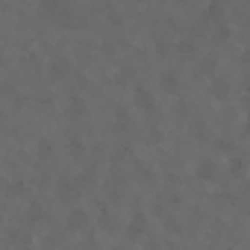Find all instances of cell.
<instances>
[{
  "instance_id": "obj_1",
  "label": "cell",
  "mask_w": 250,
  "mask_h": 250,
  "mask_svg": "<svg viewBox=\"0 0 250 250\" xmlns=\"http://www.w3.org/2000/svg\"><path fill=\"white\" fill-rule=\"evenodd\" d=\"M39 9H42V15H47L53 24H59L65 30L80 27V21L74 18V9H71L68 0H39Z\"/></svg>"
},
{
  "instance_id": "obj_2",
  "label": "cell",
  "mask_w": 250,
  "mask_h": 250,
  "mask_svg": "<svg viewBox=\"0 0 250 250\" xmlns=\"http://www.w3.org/2000/svg\"><path fill=\"white\" fill-rule=\"evenodd\" d=\"M133 106L142 109L145 115H153V112H156V97L150 94L147 85H136V88H133Z\"/></svg>"
},
{
  "instance_id": "obj_3",
  "label": "cell",
  "mask_w": 250,
  "mask_h": 250,
  "mask_svg": "<svg viewBox=\"0 0 250 250\" xmlns=\"http://www.w3.org/2000/svg\"><path fill=\"white\" fill-rule=\"evenodd\" d=\"M88 224H91V218H88V212H85V209H80V206H74V209L65 215V227H68L71 232H85V229H88Z\"/></svg>"
},
{
  "instance_id": "obj_4",
  "label": "cell",
  "mask_w": 250,
  "mask_h": 250,
  "mask_svg": "<svg viewBox=\"0 0 250 250\" xmlns=\"http://www.w3.org/2000/svg\"><path fill=\"white\" fill-rule=\"evenodd\" d=\"M145 229H147V218H145V212H133L130 221H127V238L136 241V238L145 235Z\"/></svg>"
},
{
  "instance_id": "obj_5",
  "label": "cell",
  "mask_w": 250,
  "mask_h": 250,
  "mask_svg": "<svg viewBox=\"0 0 250 250\" xmlns=\"http://www.w3.org/2000/svg\"><path fill=\"white\" fill-rule=\"evenodd\" d=\"M56 197H59L62 203H74V200L80 197V186H77V180H62V183L56 186Z\"/></svg>"
},
{
  "instance_id": "obj_6",
  "label": "cell",
  "mask_w": 250,
  "mask_h": 250,
  "mask_svg": "<svg viewBox=\"0 0 250 250\" xmlns=\"http://www.w3.org/2000/svg\"><path fill=\"white\" fill-rule=\"evenodd\" d=\"M47 74H50V80H65L71 74V62L65 56H53L50 65H47Z\"/></svg>"
},
{
  "instance_id": "obj_7",
  "label": "cell",
  "mask_w": 250,
  "mask_h": 250,
  "mask_svg": "<svg viewBox=\"0 0 250 250\" xmlns=\"http://www.w3.org/2000/svg\"><path fill=\"white\" fill-rule=\"evenodd\" d=\"M194 177L203 180V183H215V180H218V165H215L212 159H203V162L194 165Z\"/></svg>"
},
{
  "instance_id": "obj_8",
  "label": "cell",
  "mask_w": 250,
  "mask_h": 250,
  "mask_svg": "<svg viewBox=\"0 0 250 250\" xmlns=\"http://www.w3.org/2000/svg\"><path fill=\"white\" fill-rule=\"evenodd\" d=\"M159 85H162L168 94H174V91L180 88V71H177V68H165V71L159 74Z\"/></svg>"
},
{
  "instance_id": "obj_9",
  "label": "cell",
  "mask_w": 250,
  "mask_h": 250,
  "mask_svg": "<svg viewBox=\"0 0 250 250\" xmlns=\"http://www.w3.org/2000/svg\"><path fill=\"white\" fill-rule=\"evenodd\" d=\"M112 121H115V127H118L121 133H127V130L133 127V115H130V109H127V106H118V109H115V115H112Z\"/></svg>"
},
{
  "instance_id": "obj_10",
  "label": "cell",
  "mask_w": 250,
  "mask_h": 250,
  "mask_svg": "<svg viewBox=\"0 0 250 250\" xmlns=\"http://www.w3.org/2000/svg\"><path fill=\"white\" fill-rule=\"evenodd\" d=\"M215 71H218V59H215L212 53H206V56L197 62V74H200V77H215Z\"/></svg>"
},
{
  "instance_id": "obj_11",
  "label": "cell",
  "mask_w": 250,
  "mask_h": 250,
  "mask_svg": "<svg viewBox=\"0 0 250 250\" xmlns=\"http://www.w3.org/2000/svg\"><path fill=\"white\" fill-rule=\"evenodd\" d=\"M83 115H85V100H83L80 94H74V97L68 100V118H71V121H80Z\"/></svg>"
},
{
  "instance_id": "obj_12",
  "label": "cell",
  "mask_w": 250,
  "mask_h": 250,
  "mask_svg": "<svg viewBox=\"0 0 250 250\" xmlns=\"http://www.w3.org/2000/svg\"><path fill=\"white\" fill-rule=\"evenodd\" d=\"M212 36H215V39H212L215 44H227V42H229V36H232V30H229V24L221 18V21L215 24V33H212Z\"/></svg>"
},
{
  "instance_id": "obj_13",
  "label": "cell",
  "mask_w": 250,
  "mask_h": 250,
  "mask_svg": "<svg viewBox=\"0 0 250 250\" xmlns=\"http://www.w3.org/2000/svg\"><path fill=\"white\" fill-rule=\"evenodd\" d=\"M224 18V6L218 3V0H209V6L203 12V21H221Z\"/></svg>"
},
{
  "instance_id": "obj_14",
  "label": "cell",
  "mask_w": 250,
  "mask_h": 250,
  "mask_svg": "<svg viewBox=\"0 0 250 250\" xmlns=\"http://www.w3.org/2000/svg\"><path fill=\"white\" fill-rule=\"evenodd\" d=\"M53 150H56V147H53L50 139H39V142H36V153H39V159H50Z\"/></svg>"
},
{
  "instance_id": "obj_15",
  "label": "cell",
  "mask_w": 250,
  "mask_h": 250,
  "mask_svg": "<svg viewBox=\"0 0 250 250\" xmlns=\"http://www.w3.org/2000/svg\"><path fill=\"white\" fill-rule=\"evenodd\" d=\"M209 91H212V97L224 100V97L229 94V83H227V80H212V88H209Z\"/></svg>"
},
{
  "instance_id": "obj_16",
  "label": "cell",
  "mask_w": 250,
  "mask_h": 250,
  "mask_svg": "<svg viewBox=\"0 0 250 250\" xmlns=\"http://www.w3.org/2000/svg\"><path fill=\"white\" fill-rule=\"evenodd\" d=\"M68 150H71V156H74V159H83V153H85L83 139H80V136H71V139H68Z\"/></svg>"
},
{
  "instance_id": "obj_17",
  "label": "cell",
  "mask_w": 250,
  "mask_h": 250,
  "mask_svg": "<svg viewBox=\"0 0 250 250\" xmlns=\"http://www.w3.org/2000/svg\"><path fill=\"white\" fill-rule=\"evenodd\" d=\"M177 53H180V56H194V53H197V44H194L191 39H180V42H177Z\"/></svg>"
},
{
  "instance_id": "obj_18",
  "label": "cell",
  "mask_w": 250,
  "mask_h": 250,
  "mask_svg": "<svg viewBox=\"0 0 250 250\" xmlns=\"http://www.w3.org/2000/svg\"><path fill=\"white\" fill-rule=\"evenodd\" d=\"M6 194H9V197H24V194H27V183H24V180L9 183V186H6Z\"/></svg>"
},
{
  "instance_id": "obj_19",
  "label": "cell",
  "mask_w": 250,
  "mask_h": 250,
  "mask_svg": "<svg viewBox=\"0 0 250 250\" xmlns=\"http://www.w3.org/2000/svg\"><path fill=\"white\" fill-rule=\"evenodd\" d=\"M244 168H247L244 165V156H232L229 159V174L232 177H244Z\"/></svg>"
},
{
  "instance_id": "obj_20",
  "label": "cell",
  "mask_w": 250,
  "mask_h": 250,
  "mask_svg": "<svg viewBox=\"0 0 250 250\" xmlns=\"http://www.w3.org/2000/svg\"><path fill=\"white\" fill-rule=\"evenodd\" d=\"M27 221H30V224H39V221H44V209H42L39 203H30V209H27Z\"/></svg>"
},
{
  "instance_id": "obj_21",
  "label": "cell",
  "mask_w": 250,
  "mask_h": 250,
  "mask_svg": "<svg viewBox=\"0 0 250 250\" xmlns=\"http://www.w3.org/2000/svg\"><path fill=\"white\" fill-rule=\"evenodd\" d=\"M106 21H109L112 27H121V24H124V18H121V12H118L115 6H109V9H106Z\"/></svg>"
},
{
  "instance_id": "obj_22",
  "label": "cell",
  "mask_w": 250,
  "mask_h": 250,
  "mask_svg": "<svg viewBox=\"0 0 250 250\" xmlns=\"http://www.w3.org/2000/svg\"><path fill=\"white\" fill-rule=\"evenodd\" d=\"M127 153H130V145H121L115 150V162H124V159H127Z\"/></svg>"
},
{
  "instance_id": "obj_23",
  "label": "cell",
  "mask_w": 250,
  "mask_h": 250,
  "mask_svg": "<svg viewBox=\"0 0 250 250\" xmlns=\"http://www.w3.org/2000/svg\"><path fill=\"white\" fill-rule=\"evenodd\" d=\"M0 94H6V97H15V94H18V88H15L12 83H3V85H0Z\"/></svg>"
},
{
  "instance_id": "obj_24",
  "label": "cell",
  "mask_w": 250,
  "mask_h": 250,
  "mask_svg": "<svg viewBox=\"0 0 250 250\" xmlns=\"http://www.w3.org/2000/svg\"><path fill=\"white\" fill-rule=\"evenodd\" d=\"M215 147H218V150H235V145H232L229 139H218V142H215Z\"/></svg>"
},
{
  "instance_id": "obj_25",
  "label": "cell",
  "mask_w": 250,
  "mask_h": 250,
  "mask_svg": "<svg viewBox=\"0 0 250 250\" xmlns=\"http://www.w3.org/2000/svg\"><path fill=\"white\" fill-rule=\"evenodd\" d=\"M103 229H115V215L103 212Z\"/></svg>"
},
{
  "instance_id": "obj_26",
  "label": "cell",
  "mask_w": 250,
  "mask_h": 250,
  "mask_svg": "<svg viewBox=\"0 0 250 250\" xmlns=\"http://www.w3.org/2000/svg\"><path fill=\"white\" fill-rule=\"evenodd\" d=\"M156 53H159V56H165V53H168V42H162V39H159V42H156Z\"/></svg>"
},
{
  "instance_id": "obj_27",
  "label": "cell",
  "mask_w": 250,
  "mask_h": 250,
  "mask_svg": "<svg viewBox=\"0 0 250 250\" xmlns=\"http://www.w3.org/2000/svg\"><path fill=\"white\" fill-rule=\"evenodd\" d=\"M136 171H139V174H142V177H150V168H147V165H145V162H136Z\"/></svg>"
},
{
  "instance_id": "obj_28",
  "label": "cell",
  "mask_w": 250,
  "mask_h": 250,
  "mask_svg": "<svg viewBox=\"0 0 250 250\" xmlns=\"http://www.w3.org/2000/svg\"><path fill=\"white\" fill-rule=\"evenodd\" d=\"M0 218H3V215H0Z\"/></svg>"
}]
</instances>
